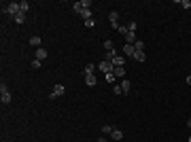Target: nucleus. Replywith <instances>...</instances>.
I'll return each mask as SVG.
<instances>
[{"mask_svg": "<svg viewBox=\"0 0 191 142\" xmlns=\"http://www.w3.org/2000/svg\"><path fill=\"white\" fill-rule=\"evenodd\" d=\"M2 13H6V15H11V17H15L17 13H21V9H19V2H9L4 9H2Z\"/></svg>", "mask_w": 191, "mask_h": 142, "instance_id": "nucleus-1", "label": "nucleus"}, {"mask_svg": "<svg viewBox=\"0 0 191 142\" xmlns=\"http://www.w3.org/2000/svg\"><path fill=\"white\" fill-rule=\"evenodd\" d=\"M11 100H13V98H11L9 87L2 83V85H0V102H2V104H11Z\"/></svg>", "mask_w": 191, "mask_h": 142, "instance_id": "nucleus-2", "label": "nucleus"}, {"mask_svg": "<svg viewBox=\"0 0 191 142\" xmlns=\"http://www.w3.org/2000/svg\"><path fill=\"white\" fill-rule=\"evenodd\" d=\"M98 70H102L104 74H113L115 66H113V62H108V59H102V62L98 64Z\"/></svg>", "mask_w": 191, "mask_h": 142, "instance_id": "nucleus-3", "label": "nucleus"}, {"mask_svg": "<svg viewBox=\"0 0 191 142\" xmlns=\"http://www.w3.org/2000/svg\"><path fill=\"white\" fill-rule=\"evenodd\" d=\"M72 9H74L77 13H81L83 9H92V2H89V0H79V2L72 4Z\"/></svg>", "mask_w": 191, "mask_h": 142, "instance_id": "nucleus-4", "label": "nucleus"}, {"mask_svg": "<svg viewBox=\"0 0 191 142\" xmlns=\"http://www.w3.org/2000/svg\"><path fill=\"white\" fill-rule=\"evenodd\" d=\"M108 21H110V26H113V28H117V30H119V23H117V21H119V13H117V11H110Z\"/></svg>", "mask_w": 191, "mask_h": 142, "instance_id": "nucleus-5", "label": "nucleus"}, {"mask_svg": "<svg viewBox=\"0 0 191 142\" xmlns=\"http://www.w3.org/2000/svg\"><path fill=\"white\" fill-rule=\"evenodd\" d=\"M130 89H132V81H128V79H121V91H123V95L130 94Z\"/></svg>", "mask_w": 191, "mask_h": 142, "instance_id": "nucleus-6", "label": "nucleus"}, {"mask_svg": "<svg viewBox=\"0 0 191 142\" xmlns=\"http://www.w3.org/2000/svg\"><path fill=\"white\" fill-rule=\"evenodd\" d=\"M64 91H66L64 85H55V87H53V94L49 95V98H51V100H53V98H59V95H64Z\"/></svg>", "mask_w": 191, "mask_h": 142, "instance_id": "nucleus-7", "label": "nucleus"}, {"mask_svg": "<svg viewBox=\"0 0 191 142\" xmlns=\"http://www.w3.org/2000/svg\"><path fill=\"white\" fill-rule=\"evenodd\" d=\"M85 85H89V87H96V85H98L96 74H85Z\"/></svg>", "mask_w": 191, "mask_h": 142, "instance_id": "nucleus-8", "label": "nucleus"}, {"mask_svg": "<svg viewBox=\"0 0 191 142\" xmlns=\"http://www.w3.org/2000/svg\"><path fill=\"white\" fill-rule=\"evenodd\" d=\"M123 74H125V66H115V70H113V76H119V79H123Z\"/></svg>", "mask_w": 191, "mask_h": 142, "instance_id": "nucleus-9", "label": "nucleus"}, {"mask_svg": "<svg viewBox=\"0 0 191 142\" xmlns=\"http://www.w3.org/2000/svg\"><path fill=\"white\" fill-rule=\"evenodd\" d=\"M28 43H30V45H32V47L41 49V43H43V41H41V36H32V38H30V41H28Z\"/></svg>", "mask_w": 191, "mask_h": 142, "instance_id": "nucleus-10", "label": "nucleus"}, {"mask_svg": "<svg viewBox=\"0 0 191 142\" xmlns=\"http://www.w3.org/2000/svg\"><path fill=\"white\" fill-rule=\"evenodd\" d=\"M123 53H125V55H130V57H134L136 49H134V45H125V47H123Z\"/></svg>", "mask_w": 191, "mask_h": 142, "instance_id": "nucleus-11", "label": "nucleus"}, {"mask_svg": "<svg viewBox=\"0 0 191 142\" xmlns=\"http://www.w3.org/2000/svg\"><path fill=\"white\" fill-rule=\"evenodd\" d=\"M79 15H81V17L85 19V21H89V19H92V9H83V11H81Z\"/></svg>", "mask_w": 191, "mask_h": 142, "instance_id": "nucleus-12", "label": "nucleus"}, {"mask_svg": "<svg viewBox=\"0 0 191 142\" xmlns=\"http://www.w3.org/2000/svg\"><path fill=\"white\" fill-rule=\"evenodd\" d=\"M125 41H128V45H134L136 43V32H128L125 34Z\"/></svg>", "mask_w": 191, "mask_h": 142, "instance_id": "nucleus-13", "label": "nucleus"}, {"mask_svg": "<svg viewBox=\"0 0 191 142\" xmlns=\"http://www.w3.org/2000/svg\"><path fill=\"white\" fill-rule=\"evenodd\" d=\"M45 57H47V49H36V59H41V62H43V59H45Z\"/></svg>", "mask_w": 191, "mask_h": 142, "instance_id": "nucleus-14", "label": "nucleus"}, {"mask_svg": "<svg viewBox=\"0 0 191 142\" xmlns=\"http://www.w3.org/2000/svg\"><path fill=\"white\" fill-rule=\"evenodd\" d=\"M110 136H113V140H115V142H119L121 138H123V132H121V130H113Z\"/></svg>", "mask_w": 191, "mask_h": 142, "instance_id": "nucleus-15", "label": "nucleus"}, {"mask_svg": "<svg viewBox=\"0 0 191 142\" xmlns=\"http://www.w3.org/2000/svg\"><path fill=\"white\" fill-rule=\"evenodd\" d=\"M134 59H136V62H144V59H146L144 51H136V53H134Z\"/></svg>", "mask_w": 191, "mask_h": 142, "instance_id": "nucleus-16", "label": "nucleus"}, {"mask_svg": "<svg viewBox=\"0 0 191 142\" xmlns=\"http://www.w3.org/2000/svg\"><path fill=\"white\" fill-rule=\"evenodd\" d=\"M13 19H15V23H23V21H26V13H17Z\"/></svg>", "mask_w": 191, "mask_h": 142, "instance_id": "nucleus-17", "label": "nucleus"}, {"mask_svg": "<svg viewBox=\"0 0 191 142\" xmlns=\"http://www.w3.org/2000/svg\"><path fill=\"white\" fill-rule=\"evenodd\" d=\"M83 70H85V74H94L96 66H94V64H92V62H89V64H85V68H83Z\"/></svg>", "mask_w": 191, "mask_h": 142, "instance_id": "nucleus-18", "label": "nucleus"}, {"mask_svg": "<svg viewBox=\"0 0 191 142\" xmlns=\"http://www.w3.org/2000/svg\"><path fill=\"white\" fill-rule=\"evenodd\" d=\"M19 9H21V13H26V11L30 9V2H28V0H21V2H19Z\"/></svg>", "mask_w": 191, "mask_h": 142, "instance_id": "nucleus-19", "label": "nucleus"}, {"mask_svg": "<svg viewBox=\"0 0 191 142\" xmlns=\"http://www.w3.org/2000/svg\"><path fill=\"white\" fill-rule=\"evenodd\" d=\"M125 64V57H115L113 59V66H123Z\"/></svg>", "mask_w": 191, "mask_h": 142, "instance_id": "nucleus-20", "label": "nucleus"}, {"mask_svg": "<svg viewBox=\"0 0 191 142\" xmlns=\"http://www.w3.org/2000/svg\"><path fill=\"white\" fill-rule=\"evenodd\" d=\"M134 49H136V51H144V41H136V43H134Z\"/></svg>", "mask_w": 191, "mask_h": 142, "instance_id": "nucleus-21", "label": "nucleus"}, {"mask_svg": "<svg viewBox=\"0 0 191 142\" xmlns=\"http://www.w3.org/2000/svg\"><path fill=\"white\" fill-rule=\"evenodd\" d=\"M104 49H106V51H113V49H115L113 41H104Z\"/></svg>", "mask_w": 191, "mask_h": 142, "instance_id": "nucleus-22", "label": "nucleus"}, {"mask_svg": "<svg viewBox=\"0 0 191 142\" xmlns=\"http://www.w3.org/2000/svg\"><path fill=\"white\" fill-rule=\"evenodd\" d=\"M136 28H138L136 21H130V23H128V30H130V32H136Z\"/></svg>", "mask_w": 191, "mask_h": 142, "instance_id": "nucleus-23", "label": "nucleus"}, {"mask_svg": "<svg viewBox=\"0 0 191 142\" xmlns=\"http://www.w3.org/2000/svg\"><path fill=\"white\" fill-rule=\"evenodd\" d=\"M41 66H43L41 59H34V62H32V68H34V70H41Z\"/></svg>", "mask_w": 191, "mask_h": 142, "instance_id": "nucleus-24", "label": "nucleus"}, {"mask_svg": "<svg viewBox=\"0 0 191 142\" xmlns=\"http://www.w3.org/2000/svg\"><path fill=\"white\" fill-rule=\"evenodd\" d=\"M113 130H115L113 125H102V132H104V134H113Z\"/></svg>", "mask_w": 191, "mask_h": 142, "instance_id": "nucleus-25", "label": "nucleus"}, {"mask_svg": "<svg viewBox=\"0 0 191 142\" xmlns=\"http://www.w3.org/2000/svg\"><path fill=\"white\" fill-rule=\"evenodd\" d=\"M178 4H181L183 9H191V2H189V0H178Z\"/></svg>", "mask_w": 191, "mask_h": 142, "instance_id": "nucleus-26", "label": "nucleus"}, {"mask_svg": "<svg viewBox=\"0 0 191 142\" xmlns=\"http://www.w3.org/2000/svg\"><path fill=\"white\" fill-rule=\"evenodd\" d=\"M113 94H115V95H121V94H123V91H121V85H115V87H113Z\"/></svg>", "mask_w": 191, "mask_h": 142, "instance_id": "nucleus-27", "label": "nucleus"}, {"mask_svg": "<svg viewBox=\"0 0 191 142\" xmlns=\"http://www.w3.org/2000/svg\"><path fill=\"white\" fill-rule=\"evenodd\" d=\"M119 32H121V34H123V36H125V34H128V32H130V30H128V26H119Z\"/></svg>", "mask_w": 191, "mask_h": 142, "instance_id": "nucleus-28", "label": "nucleus"}, {"mask_svg": "<svg viewBox=\"0 0 191 142\" xmlns=\"http://www.w3.org/2000/svg\"><path fill=\"white\" fill-rule=\"evenodd\" d=\"M187 85H191V74H189V76H187Z\"/></svg>", "mask_w": 191, "mask_h": 142, "instance_id": "nucleus-29", "label": "nucleus"}, {"mask_svg": "<svg viewBox=\"0 0 191 142\" xmlns=\"http://www.w3.org/2000/svg\"><path fill=\"white\" fill-rule=\"evenodd\" d=\"M96 142H106V140H104V138H98V140H96Z\"/></svg>", "mask_w": 191, "mask_h": 142, "instance_id": "nucleus-30", "label": "nucleus"}, {"mask_svg": "<svg viewBox=\"0 0 191 142\" xmlns=\"http://www.w3.org/2000/svg\"><path fill=\"white\" fill-rule=\"evenodd\" d=\"M187 125H189V127H191V117H189V119H187Z\"/></svg>", "mask_w": 191, "mask_h": 142, "instance_id": "nucleus-31", "label": "nucleus"}, {"mask_svg": "<svg viewBox=\"0 0 191 142\" xmlns=\"http://www.w3.org/2000/svg\"><path fill=\"white\" fill-rule=\"evenodd\" d=\"M187 142H191V136H189V140H187Z\"/></svg>", "mask_w": 191, "mask_h": 142, "instance_id": "nucleus-32", "label": "nucleus"}]
</instances>
